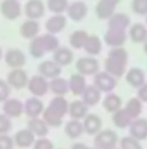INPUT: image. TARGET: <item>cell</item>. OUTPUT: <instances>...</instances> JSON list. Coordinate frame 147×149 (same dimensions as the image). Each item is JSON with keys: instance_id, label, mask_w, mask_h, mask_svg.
Returning <instances> with one entry per match:
<instances>
[{"instance_id": "cell-1", "label": "cell", "mask_w": 147, "mask_h": 149, "mask_svg": "<svg viewBox=\"0 0 147 149\" xmlns=\"http://www.w3.org/2000/svg\"><path fill=\"white\" fill-rule=\"evenodd\" d=\"M118 142H119V137H118L116 130H111V128H102L94 137V148H97V149L118 148Z\"/></svg>"}, {"instance_id": "cell-2", "label": "cell", "mask_w": 147, "mask_h": 149, "mask_svg": "<svg viewBox=\"0 0 147 149\" xmlns=\"http://www.w3.org/2000/svg\"><path fill=\"white\" fill-rule=\"evenodd\" d=\"M3 61L10 70H17V68H24V64L28 63V56L24 50L12 47V49H7L3 52Z\"/></svg>"}, {"instance_id": "cell-3", "label": "cell", "mask_w": 147, "mask_h": 149, "mask_svg": "<svg viewBox=\"0 0 147 149\" xmlns=\"http://www.w3.org/2000/svg\"><path fill=\"white\" fill-rule=\"evenodd\" d=\"M28 90H30V94L33 95V97H45L49 92H50V85H49V80L47 78H43V76H40V74H33V76H30V80H28Z\"/></svg>"}, {"instance_id": "cell-4", "label": "cell", "mask_w": 147, "mask_h": 149, "mask_svg": "<svg viewBox=\"0 0 147 149\" xmlns=\"http://www.w3.org/2000/svg\"><path fill=\"white\" fill-rule=\"evenodd\" d=\"M0 14L9 19V21H16L23 16V3L21 0H2L0 2Z\"/></svg>"}, {"instance_id": "cell-5", "label": "cell", "mask_w": 147, "mask_h": 149, "mask_svg": "<svg viewBox=\"0 0 147 149\" xmlns=\"http://www.w3.org/2000/svg\"><path fill=\"white\" fill-rule=\"evenodd\" d=\"M99 71H101V64H99L97 57L85 56V57L76 59V73L83 74V76H94Z\"/></svg>"}, {"instance_id": "cell-6", "label": "cell", "mask_w": 147, "mask_h": 149, "mask_svg": "<svg viewBox=\"0 0 147 149\" xmlns=\"http://www.w3.org/2000/svg\"><path fill=\"white\" fill-rule=\"evenodd\" d=\"M28 80H30L28 71H26L24 68H17V70H10V71L7 73V80H5V81L9 83L10 88H14V90H23V88H26Z\"/></svg>"}, {"instance_id": "cell-7", "label": "cell", "mask_w": 147, "mask_h": 149, "mask_svg": "<svg viewBox=\"0 0 147 149\" xmlns=\"http://www.w3.org/2000/svg\"><path fill=\"white\" fill-rule=\"evenodd\" d=\"M94 85L102 92V94H109L116 88L118 85V78H114L112 74L106 73V71H99L94 74Z\"/></svg>"}, {"instance_id": "cell-8", "label": "cell", "mask_w": 147, "mask_h": 149, "mask_svg": "<svg viewBox=\"0 0 147 149\" xmlns=\"http://www.w3.org/2000/svg\"><path fill=\"white\" fill-rule=\"evenodd\" d=\"M45 10H47V5L42 0H28L23 5V14L26 16V19H37L38 21L45 16Z\"/></svg>"}, {"instance_id": "cell-9", "label": "cell", "mask_w": 147, "mask_h": 149, "mask_svg": "<svg viewBox=\"0 0 147 149\" xmlns=\"http://www.w3.org/2000/svg\"><path fill=\"white\" fill-rule=\"evenodd\" d=\"M2 108H3V114H7L10 120H16L24 114V101L17 97H9L5 102H2Z\"/></svg>"}, {"instance_id": "cell-10", "label": "cell", "mask_w": 147, "mask_h": 149, "mask_svg": "<svg viewBox=\"0 0 147 149\" xmlns=\"http://www.w3.org/2000/svg\"><path fill=\"white\" fill-rule=\"evenodd\" d=\"M66 24H68V16L66 14H52L45 21V31L52 33V35H57V33L66 30Z\"/></svg>"}, {"instance_id": "cell-11", "label": "cell", "mask_w": 147, "mask_h": 149, "mask_svg": "<svg viewBox=\"0 0 147 149\" xmlns=\"http://www.w3.org/2000/svg\"><path fill=\"white\" fill-rule=\"evenodd\" d=\"M87 14H88V5H87L83 0L71 2V3H69V7H68V10H66L68 19H71V21H74V23L83 21V19L87 17Z\"/></svg>"}, {"instance_id": "cell-12", "label": "cell", "mask_w": 147, "mask_h": 149, "mask_svg": "<svg viewBox=\"0 0 147 149\" xmlns=\"http://www.w3.org/2000/svg\"><path fill=\"white\" fill-rule=\"evenodd\" d=\"M37 71H38L40 76H43V78H47V80L50 81V80H54V78L61 76L62 68H61L59 64H55L52 59H47V61H42V63L38 64Z\"/></svg>"}, {"instance_id": "cell-13", "label": "cell", "mask_w": 147, "mask_h": 149, "mask_svg": "<svg viewBox=\"0 0 147 149\" xmlns=\"http://www.w3.org/2000/svg\"><path fill=\"white\" fill-rule=\"evenodd\" d=\"M126 40H128V33H126L125 30H109V28H107V31H106L102 42H104L109 49H112V47H123Z\"/></svg>"}, {"instance_id": "cell-14", "label": "cell", "mask_w": 147, "mask_h": 149, "mask_svg": "<svg viewBox=\"0 0 147 149\" xmlns=\"http://www.w3.org/2000/svg\"><path fill=\"white\" fill-rule=\"evenodd\" d=\"M128 132H130V135L133 137V139H137V141H146L147 139V118H142V116H139V118H135V120H132V123H130V127H128Z\"/></svg>"}, {"instance_id": "cell-15", "label": "cell", "mask_w": 147, "mask_h": 149, "mask_svg": "<svg viewBox=\"0 0 147 149\" xmlns=\"http://www.w3.org/2000/svg\"><path fill=\"white\" fill-rule=\"evenodd\" d=\"M83 130H85V134L95 137L102 130V118L99 114H95V113H88L83 118Z\"/></svg>"}, {"instance_id": "cell-16", "label": "cell", "mask_w": 147, "mask_h": 149, "mask_svg": "<svg viewBox=\"0 0 147 149\" xmlns=\"http://www.w3.org/2000/svg\"><path fill=\"white\" fill-rule=\"evenodd\" d=\"M128 38L133 42V43H146L147 40V24L146 23H132L130 28L126 30Z\"/></svg>"}, {"instance_id": "cell-17", "label": "cell", "mask_w": 147, "mask_h": 149, "mask_svg": "<svg viewBox=\"0 0 147 149\" xmlns=\"http://www.w3.org/2000/svg\"><path fill=\"white\" fill-rule=\"evenodd\" d=\"M45 109V104L42 102V99L40 97H28L26 101H24V114L28 116V120L30 118H38V116H42V113Z\"/></svg>"}, {"instance_id": "cell-18", "label": "cell", "mask_w": 147, "mask_h": 149, "mask_svg": "<svg viewBox=\"0 0 147 149\" xmlns=\"http://www.w3.org/2000/svg\"><path fill=\"white\" fill-rule=\"evenodd\" d=\"M19 33L24 40H33V38L40 37V23L37 19H26L21 23L19 26Z\"/></svg>"}, {"instance_id": "cell-19", "label": "cell", "mask_w": 147, "mask_h": 149, "mask_svg": "<svg viewBox=\"0 0 147 149\" xmlns=\"http://www.w3.org/2000/svg\"><path fill=\"white\" fill-rule=\"evenodd\" d=\"M81 101L88 106V108H94V106H97L99 102H102V92L92 83V85H87V88L83 90V94H81Z\"/></svg>"}, {"instance_id": "cell-20", "label": "cell", "mask_w": 147, "mask_h": 149, "mask_svg": "<svg viewBox=\"0 0 147 149\" xmlns=\"http://www.w3.org/2000/svg\"><path fill=\"white\" fill-rule=\"evenodd\" d=\"M35 137H47L49 135V132H50V127L45 123V120L42 118V116H38V118H30L28 120V127H26Z\"/></svg>"}, {"instance_id": "cell-21", "label": "cell", "mask_w": 147, "mask_h": 149, "mask_svg": "<svg viewBox=\"0 0 147 149\" xmlns=\"http://www.w3.org/2000/svg\"><path fill=\"white\" fill-rule=\"evenodd\" d=\"M12 139H14V146H17V148H21V149L33 148V144H35V141H37V137H35L28 128L17 130Z\"/></svg>"}, {"instance_id": "cell-22", "label": "cell", "mask_w": 147, "mask_h": 149, "mask_svg": "<svg viewBox=\"0 0 147 149\" xmlns=\"http://www.w3.org/2000/svg\"><path fill=\"white\" fill-rule=\"evenodd\" d=\"M52 61H54L55 64H59L61 68L69 66L74 61L73 49H69V47H59L55 52H52Z\"/></svg>"}, {"instance_id": "cell-23", "label": "cell", "mask_w": 147, "mask_h": 149, "mask_svg": "<svg viewBox=\"0 0 147 149\" xmlns=\"http://www.w3.org/2000/svg\"><path fill=\"white\" fill-rule=\"evenodd\" d=\"M130 24H132L130 16L125 14V12H114L107 19V28L109 30H125L126 31L130 28Z\"/></svg>"}, {"instance_id": "cell-24", "label": "cell", "mask_w": 147, "mask_h": 149, "mask_svg": "<svg viewBox=\"0 0 147 149\" xmlns=\"http://www.w3.org/2000/svg\"><path fill=\"white\" fill-rule=\"evenodd\" d=\"M125 80H126V83L130 87L139 88V87H142L146 83V71L142 68H130L125 73Z\"/></svg>"}, {"instance_id": "cell-25", "label": "cell", "mask_w": 147, "mask_h": 149, "mask_svg": "<svg viewBox=\"0 0 147 149\" xmlns=\"http://www.w3.org/2000/svg\"><path fill=\"white\" fill-rule=\"evenodd\" d=\"M88 106L81 101V99H74L69 102V109H68V114H69V118L71 120H80V121H83V118L88 114Z\"/></svg>"}, {"instance_id": "cell-26", "label": "cell", "mask_w": 147, "mask_h": 149, "mask_svg": "<svg viewBox=\"0 0 147 149\" xmlns=\"http://www.w3.org/2000/svg\"><path fill=\"white\" fill-rule=\"evenodd\" d=\"M69 92L76 95V97H81V94H83V90L87 88V76H83V74L80 73H74L69 76Z\"/></svg>"}, {"instance_id": "cell-27", "label": "cell", "mask_w": 147, "mask_h": 149, "mask_svg": "<svg viewBox=\"0 0 147 149\" xmlns=\"http://www.w3.org/2000/svg\"><path fill=\"white\" fill-rule=\"evenodd\" d=\"M83 132H85L83 130V121H80V120H71L69 118V121L64 123V134H66L68 139L78 141L83 135Z\"/></svg>"}, {"instance_id": "cell-28", "label": "cell", "mask_w": 147, "mask_h": 149, "mask_svg": "<svg viewBox=\"0 0 147 149\" xmlns=\"http://www.w3.org/2000/svg\"><path fill=\"white\" fill-rule=\"evenodd\" d=\"M102 108L107 113L112 114V113L119 111V109L123 108V101H121V97H119L118 94L109 92V94H106V95L102 97Z\"/></svg>"}, {"instance_id": "cell-29", "label": "cell", "mask_w": 147, "mask_h": 149, "mask_svg": "<svg viewBox=\"0 0 147 149\" xmlns=\"http://www.w3.org/2000/svg\"><path fill=\"white\" fill-rule=\"evenodd\" d=\"M104 71L112 74L114 78H121V76H125V73H126V64L118 63V61H114L111 57H106V61H104Z\"/></svg>"}, {"instance_id": "cell-30", "label": "cell", "mask_w": 147, "mask_h": 149, "mask_svg": "<svg viewBox=\"0 0 147 149\" xmlns=\"http://www.w3.org/2000/svg\"><path fill=\"white\" fill-rule=\"evenodd\" d=\"M83 50L87 52V56L97 57V56L102 52V40L97 37V35H88L87 43H85V47H83Z\"/></svg>"}, {"instance_id": "cell-31", "label": "cell", "mask_w": 147, "mask_h": 149, "mask_svg": "<svg viewBox=\"0 0 147 149\" xmlns=\"http://www.w3.org/2000/svg\"><path fill=\"white\" fill-rule=\"evenodd\" d=\"M49 85H50V92L54 95H64L66 97V94L69 92V81L62 76H57V78L50 80Z\"/></svg>"}, {"instance_id": "cell-32", "label": "cell", "mask_w": 147, "mask_h": 149, "mask_svg": "<svg viewBox=\"0 0 147 149\" xmlns=\"http://www.w3.org/2000/svg\"><path fill=\"white\" fill-rule=\"evenodd\" d=\"M49 108L54 109L59 116H66L68 114V109H69V101L64 97V95H54V99L49 102Z\"/></svg>"}, {"instance_id": "cell-33", "label": "cell", "mask_w": 147, "mask_h": 149, "mask_svg": "<svg viewBox=\"0 0 147 149\" xmlns=\"http://www.w3.org/2000/svg\"><path fill=\"white\" fill-rule=\"evenodd\" d=\"M42 118L45 120V123H47L50 128H59V127L64 125V118L59 116L57 113L54 111V109H50L49 106H45V109L42 113Z\"/></svg>"}, {"instance_id": "cell-34", "label": "cell", "mask_w": 147, "mask_h": 149, "mask_svg": "<svg viewBox=\"0 0 147 149\" xmlns=\"http://www.w3.org/2000/svg\"><path fill=\"white\" fill-rule=\"evenodd\" d=\"M125 111L128 113V116H130L132 120H135V118H139V116L142 114V111H144V102H142L139 97H132V99L126 101Z\"/></svg>"}, {"instance_id": "cell-35", "label": "cell", "mask_w": 147, "mask_h": 149, "mask_svg": "<svg viewBox=\"0 0 147 149\" xmlns=\"http://www.w3.org/2000/svg\"><path fill=\"white\" fill-rule=\"evenodd\" d=\"M28 52L33 59H43V56L47 54L45 50V45L42 42V37H37L33 40H30V47H28Z\"/></svg>"}, {"instance_id": "cell-36", "label": "cell", "mask_w": 147, "mask_h": 149, "mask_svg": "<svg viewBox=\"0 0 147 149\" xmlns=\"http://www.w3.org/2000/svg\"><path fill=\"white\" fill-rule=\"evenodd\" d=\"M130 123H132V118L128 116V113L125 111V108H121L119 111L112 113V125H114L116 128L125 130V128L130 127Z\"/></svg>"}, {"instance_id": "cell-37", "label": "cell", "mask_w": 147, "mask_h": 149, "mask_svg": "<svg viewBox=\"0 0 147 149\" xmlns=\"http://www.w3.org/2000/svg\"><path fill=\"white\" fill-rule=\"evenodd\" d=\"M114 12H116V5H111V3L104 2V0H99L97 5H95V16L99 19H106L107 21Z\"/></svg>"}, {"instance_id": "cell-38", "label": "cell", "mask_w": 147, "mask_h": 149, "mask_svg": "<svg viewBox=\"0 0 147 149\" xmlns=\"http://www.w3.org/2000/svg\"><path fill=\"white\" fill-rule=\"evenodd\" d=\"M88 31H85V30H76L71 33V37H69V45H71V49L73 50H78V49H83L85 47V43H87V38H88Z\"/></svg>"}, {"instance_id": "cell-39", "label": "cell", "mask_w": 147, "mask_h": 149, "mask_svg": "<svg viewBox=\"0 0 147 149\" xmlns=\"http://www.w3.org/2000/svg\"><path fill=\"white\" fill-rule=\"evenodd\" d=\"M47 10H50L52 14H66L68 7H69V0H47Z\"/></svg>"}, {"instance_id": "cell-40", "label": "cell", "mask_w": 147, "mask_h": 149, "mask_svg": "<svg viewBox=\"0 0 147 149\" xmlns=\"http://www.w3.org/2000/svg\"><path fill=\"white\" fill-rule=\"evenodd\" d=\"M42 37V42L45 45V50L47 52H55L59 47H61V42L57 35H52V33H45V35H40Z\"/></svg>"}, {"instance_id": "cell-41", "label": "cell", "mask_w": 147, "mask_h": 149, "mask_svg": "<svg viewBox=\"0 0 147 149\" xmlns=\"http://www.w3.org/2000/svg\"><path fill=\"white\" fill-rule=\"evenodd\" d=\"M107 57L118 61V63H123V64H128V50L125 47H112L109 49V54Z\"/></svg>"}, {"instance_id": "cell-42", "label": "cell", "mask_w": 147, "mask_h": 149, "mask_svg": "<svg viewBox=\"0 0 147 149\" xmlns=\"http://www.w3.org/2000/svg\"><path fill=\"white\" fill-rule=\"evenodd\" d=\"M118 148L119 149H144L142 148V142L133 139L132 135H126V137H121L119 142H118Z\"/></svg>"}, {"instance_id": "cell-43", "label": "cell", "mask_w": 147, "mask_h": 149, "mask_svg": "<svg viewBox=\"0 0 147 149\" xmlns=\"http://www.w3.org/2000/svg\"><path fill=\"white\" fill-rule=\"evenodd\" d=\"M132 10L137 16H147V0H132Z\"/></svg>"}, {"instance_id": "cell-44", "label": "cell", "mask_w": 147, "mask_h": 149, "mask_svg": "<svg viewBox=\"0 0 147 149\" xmlns=\"http://www.w3.org/2000/svg\"><path fill=\"white\" fill-rule=\"evenodd\" d=\"M10 130H12V120H10L7 114L0 113V135L9 134Z\"/></svg>"}, {"instance_id": "cell-45", "label": "cell", "mask_w": 147, "mask_h": 149, "mask_svg": "<svg viewBox=\"0 0 147 149\" xmlns=\"http://www.w3.org/2000/svg\"><path fill=\"white\" fill-rule=\"evenodd\" d=\"M33 149H54V142L49 137H38L33 144Z\"/></svg>"}, {"instance_id": "cell-46", "label": "cell", "mask_w": 147, "mask_h": 149, "mask_svg": "<svg viewBox=\"0 0 147 149\" xmlns=\"http://www.w3.org/2000/svg\"><path fill=\"white\" fill-rule=\"evenodd\" d=\"M10 90H12V88L9 87V83L0 78V102H5V101L10 97Z\"/></svg>"}, {"instance_id": "cell-47", "label": "cell", "mask_w": 147, "mask_h": 149, "mask_svg": "<svg viewBox=\"0 0 147 149\" xmlns=\"http://www.w3.org/2000/svg\"><path fill=\"white\" fill-rule=\"evenodd\" d=\"M0 149H14V139L9 134L0 135Z\"/></svg>"}, {"instance_id": "cell-48", "label": "cell", "mask_w": 147, "mask_h": 149, "mask_svg": "<svg viewBox=\"0 0 147 149\" xmlns=\"http://www.w3.org/2000/svg\"><path fill=\"white\" fill-rule=\"evenodd\" d=\"M137 97H139L142 102H147V81L142 85V87L137 88Z\"/></svg>"}, {"instance_id": "cell-49", "label": "cell", "mask_w": 147, "mask_h": 149, "mask_svg": "<svg viewBox=\"0 0 147 149\" xmlns=\"http://www.w3.org/2000/svg\"><path fill=\"white\" fill-rule=\"evenodd\" d=\"M71 149H88L85 144H81V142H74L73 146H71Z\"/></svg>"}, {"instance_id": "cell-50", "label": "cell", "mask_w": 147, "mask_h": 149, "mask_svg": "<svg viewBox=\"0 0 147 149\" xmlns=\"http://www.w3.org/2000/svg\"><path fill=\"white\" fill-rule=\"evenodd\" d=\"M104 2H107V3H111V5H118L121 0H104Z\"/></svg>"}, {"instance_id": "cell-51", "label": "cell", "mask_w": 147, "mask_h": 149, "mask_svg": "<svg viewBox=\"0 0 147 149\" xmlns=\"http://www.w3.org/2000/svg\"><path fill=\"white\" fill-rule=\"evenodd\" d=\"M144 52H146V56H147V40H146V43H144Z\"/></svg>"}, {"instance_id": "cell-52", "label": "cell", "mask_w": 147, "mask_h": 149, "mask_svg": "<svg viewBox=\"0 0 147 149\" xmlns=\"http://www.w3.org/2000/svg\"><path fill=\"white\" fill-rule=\"evenodd\" d=\"M0 59H3V50H2V47H0Z\"/></svg>"}, {"instance_id": "cell-53", "label": "cell", "mask_w": 147, "mask_h": 149, "mask_svg": "<svg viewBox=\"0 0 147 149\" xmlns=\"http://www.w3.org/2000/svg\"><path fill=\"white\" fill-rule=\"evenodd\" d=\"M146 24H147V16H146Z\"/></svg>"}, {"instance_id": "cell-54", "label": "cell", "mask_w": 147, "mask_h": 149, "mask_svg": "<svg viewBox=\"0 0 147 149\" xmlns=\"http://www.w3.org/2000/svg\"><path fill=\"white\" fill-rule=\"evenodd\" d=\"M88 149H97V148H88Z\"/></svg>"}, {"instance_id": "cell-55", "label": "cell", "mask_w": 147, "mask_h": 149, "mask_svg": "<svg viewBox=\"0 0 147 149\" xmlns=\"http://www.w3.org/2000/svg\"><path fill=\"white\" fill-rule=\"evenodd\" d=\"M112 149H119V148H112Z\"/></svg>"}]
</instances>
